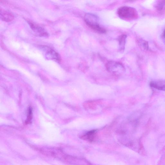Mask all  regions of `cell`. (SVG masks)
I'll use <instances>...</instances> for the list:
<instances>
[{
    "instance_id": "7a4b0ae2",
    "label": "cell",
    "mask_w": 165,
    "mask_h": 165,
    "mask_svg": "<svg viewBox=\"0 0 165 165\" xmlns=\"http://www.w3.org/2000/svg\"><path fill=\"white\" fill-rule=\"evenodd\" d=\"M120 18L125 20H132L137 18L138 13L135 9L130 7L123 6L120 7L118 11Z\"/></svg>"
},
{
    "instance_id": "3957f363",
    "label": "cell",
    "mask_w": 165,
    "mask_h": 165,
    "mask_svg": "<svg viewBox=\"0 0 165 165\" xmlns=\"http://www.w3.org/2000/svg\"><path fill=\"white\" fill-rule=\"evenodd\" d=\"M107 68L110 71H116L119 70H123L124 67L120 63L113 61H109L106 64Z\"/></svg>"
},
{
    "instance_id": "6da1fadb",
    "label": "cell",
    "mask_w": 165,
    "mask_h": 165,
    "mask_svg": "<svg viewBox=\"0 0 165 165\" xmlns=\"http://www.w3.org/2000/svg\"><path fill=\"white\" fill-rule=\"evenodd\" d=\"M85 21L87 24L92 29L100 33H105L106 30L100 26L98 23L97 17L91 13L86 14L85 16Z\"/></svg>"
},
{
    "instance_id": "30bf717a",
    "label": "cell",
    "mask_w": 165,
    "mask_h": 165,
    "mask_svg": "<svg viewBox=\"0 0 165 165\" xmlns=\"http://www.w3.org/2000/svg\"><path fill=\"white\" fill-rule=\"evenodd\" d=\"M163 36L165 42V30L164 31V32Z\"/></svg>"
},
{
    "instance_id": "8992f818",
    "label": "cell",
    "mask_w": 165,
    "mask_h": 165,
    "mask_svg": "<svg viewBox=\"0 0 165 165\" xmlns=\"http://www.w3.org/2000/svg\"><path fill=\"white\" fill-rule=\"evenodd\" d=\"M150 85L157 89L165 91V82H151Z\"/></svg>"
},
{
    "instance_id": "277c9868",
    "label": "cell",
    "mask_w": 165,
    "mask_h": 165,
    "mask_svg": "<svg viewBox=\"0 0 165 165\" xmlns=\"http://www.w3.org/2000/svg\"><path fill=\"white\" fill-rule=\"evenodd\" d=\"M28 23L30 24L31 28L33 31L39 33L41 36H47L48 35L47 33L43 29L38 25L31 22H29Z\"/></svg>"
},
{
    "instance_id": "ba28073f",
    "label": "cell",
    "mask_w": 165,
    "mask_h": 165,
    "mask_svg": "<svg viewBox=\"0 0 165 165\" xmlns=\"http://www.w3.org/2000/svg\"><path fill=\"white\" fill-rule=\"evenodd\" d=\"M47 52V54L51 56L53 59L58 61L60 60V57L59 54L55 52L53 49L49 48Z\"/></svg>"
},
{
    "instance_id": "9c48e42d",
    "label": "cell",
    "mask_w": 165,
    "mask_h": 165,
    "mask_svg": "<svg viewBox=\"0 0 165 165\" xmlns=\"http://www.w3.org/2000/svg\"><path fill=\"white\" fill-rule=\"evenodd\" d=\"M95 131H91L88 133L85 136V137L89 140H92L94 138Z\"/></svg>"
},
{
    "instance_id": "52a82bcc",
    "label": "cell",
    "mask_w": 165,
    "mask_h": 165,
    "mask_svg": "<svg viewBox=\"0 0 165 165\" xmlns=\"http://www.w3.org/2000/svg\"><path fill=\"white\" fill-rule=\"evenodd\" d=\"M126 37V35H122L120 36L118 38L119 49L121 51H123L125 49Z\"/></svg>"
},
{
    "instance_id": "5b68a950",
    "label": "cell",
    "mask_w": 165,
    "mask_h": 165,
    "mask_svg": "<svg viewBox=\"0 0 165 165\" xmlns=\"http://www.w3.org/2000/svg\"><path fill=\"white\" fill-rule=\"evenodd\" d=\"M1 18L2 20L9 22L13 20L14 16L11 13L5 10H1Z\"/></svg>"
}]
</instances>
